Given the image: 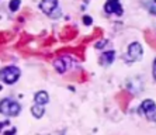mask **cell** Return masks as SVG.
Masks as SVG:
<instances>
[{"label": "cell", "instance_id": "4", "mask_svg": "<svg viewBox=\"0 0 156 135\" xmlns=\"http://www.w3.org/2000/svg\"><path fill=\"white\" fill-rule=\"evenodd\" d=\"M139 111H144V114H145V117L148 118L149 121H155L156 118V110H155V101L153 100H145V101L142 103L141 108H139Z\"/></svg>", "mask_w": 156, "mask_h": 135}, {"label": "cell", "instance_id": "12", "mask_svg": "<svg viewBox=\"0 0 156 135\" xmlns=\"http://www.w3.org/2000/svg\"><path fill=\"white\" fill-rule=\"evenodd\" d=\"M83 21H84V24H86V26H90L91 23H93V20H91V17H89V16H84Z\"/></svg>", "mask_w": 156, "mask_h": 135}, {"label": "cell", "instance_id": "9", "mask_svg": "<svg viewBox=\"0 0 156 135\" xmlns=\"http://www.w3.org/2000/svg\"><path fill=\"white\" fill-rule=\"evenodd\" d=\"M115 59V52L114 51H107V52H103V55L100 56V63L104 66H108L114 62Z\"/></svg>", "mask_w": 156, "mask_h": 135}, {"label": "cell", "instance_id": "10", "mask_svg": "<svg viewBox=\"0 0 156 135\" xmlns=\"http://www.w3.org/2000/svg\"><path fill=\"white\" fill-rule=\"evenodd\" d=\"M31 113H33V115L35 118H41L44 114H45V107L38 106V104H34V106L31 107Z\"/></svg>", "mask_w": 156, "mask_h": 135}, {"label": "cell", "instance_id": "5", "mask_svg": "<svg viewBox=\"0 0 156 135\" xmlns=\"http://www.w3.org/2000/svg\"><path fill=\"white\" fill-rule=\"evenodd\" d=\"M40 9L45 13L47 16L51 17L52 13H59V3L58 0H42L40 3Z\"/></svg>", "mask_w": 156, "mask_h": 135}, {"label": "cell", "instance_id": "2", "mask_svg": "<svg viewBox=\"0 0 156 135\" xmlns=\"http://www.w3.org/2000/svg\"><path fill=\"white\" fill-rule=\"evenodd\" d=\"M21 76V70L17 66H6L0 70V80L6 84H14Z\"/></svg>", "mask_w": 156, "mask_h": 135}, {"label": "cell", "instance_id": "7", "mask_svg": "<svg viewBox=\"0 0 156 135\" xmlns=\"http://www.w3.org/2000/svg\"><path fill=\"white\" fill-rule=\"evenodd\" d=\"M54 68L56 69V72L65 73L66 70L70 68V59H68V56H61V58H56L54 61Z\"/></svg>", "mask_w": 156, "mask_h": 135}, {"label": "cell", "instance_id": "8", "mask_svg": "<svg viewBox=\"0 0 156 135\" xmlns=\"http://www.w3.org/2000/svg\"><path fill=\"white\" fill-rule=\"evenodd\" d=\"M48 101H49V96H48V93L45 90L37 91L35 96H34V103L38 104V106L45 107V104H48Z\"/></svg>", "mask_w": 156, "mask_h": 135}, {"label": "cell", "instance_id": "1", "mask_svg": "<svg viewBox=\"0 0 156 135\" xmlns=\"http://www.w3.org/2000/svg\"><path fill=\"white\" fill-rule=\"evenodd\" d=\"M21 111L20 103L13 100L11 97H4L0 100V113L7 115V117H17Z\"/></svg>", "mask_w": 156, "mask_h": 135}, {"label": "cell", "instance_id": "13", "mask_svg": "<svg viewBox=\"0 0 156 135\" xmlns=\"http://www.w3.org/2000/svg\"><path fill=\"white\" fill-rule=\"evenodd\" d=\"M0 89H2V86H0Z\"/></svg>", "mask_w": 156, "mask_h": 135}, {"label": "cell", "instance_id": "6", "mask_svg": "<svg viewBox=\"0 0 156 135\" xmlns=\"http://www.w3.org/2000/svg\"><path fill=\"white\" fill-rule=\"evenodd\" d=\"M104 11L107 14H117L121 16L122 14V6L118 0H110L104 4Z\"/></svg>", "mask_w": 156, "mask_h": 135}, {"label": "cell", "instance_id": "3", "mask_svg": "<svg viewBox=\"0 0 156 135\" xmlns=\"http://www.w3.org/2000/svg\"><path fill=\"white\" fill-rule=\"evenodd\" d=\"M142 55H144V49H142L139 42H131L128 47V52H127V59L128 62H136L141 61Z\"/></svg>", "mask_w": 156, "mask_h": 135}, {"label": "cell", "instance_id": "11", "mask_svg": "<svg viewBox=\"0 0 156 135\" xmlns=\"http://www.w3.org/2000/svg\"><path fill=\"white\" fill-rule=\"evenodd\" d=\"M20 4H21V0H11L10 3H9V9L11 11H17L18 7H20Z\"/></svg>", "mask_w": 156, "mask_h": 135}]
</instances>
